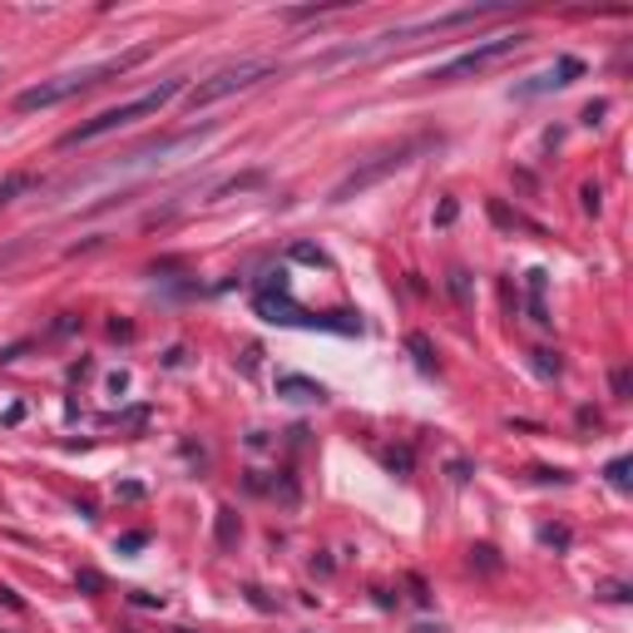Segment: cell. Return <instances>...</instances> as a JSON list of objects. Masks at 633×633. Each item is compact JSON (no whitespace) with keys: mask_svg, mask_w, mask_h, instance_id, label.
<instances>
[{"mask_svg":"<svg viewBox=\"0 0 633 633\" xmlns=\"http://www.w3.org/2000/svg\"><path fill=\"white\" fill-rule=\"evenodd\" d=\"M144 54H149V50H130V54H114V60H99V65H85V70H75V75H54V80H40V85H31V89H21V95H15V109H21V114H35V109L65 105V99L85 95V89L105 85V80H114V75H130V70L139 65Z\"/></svg>","mask_w":633,"mask_h":633,"instance_id":"cell-1","label":"cell"},{"mask_svg":"<svg viewBox=\"0 0 633 633\" xmlns=\"http://www.w3.org/2000/svg\"><path fill=\"white\" fill-rule=\"evenodd\" d=\"M179 95H188V85L183 80H163L159 89H149V95L130 99V105H114V109H99L89 124H80V130H70L65 139H60V149H80V144H95L105 139V134H119V130H130V124H139V119H154L163 114V109L173 105Z\"/></svg>","mask_w":633,"mask_h":633,"instance_id":"cell-2","label":"cell"},{"mask_svg":"<svg viewBox=\"0 0 633 633\" xmlns=\"http://www.w3.org/2000/svg\"><path fill=\"white\" fill-rule=\"evenodd\" d=\"M272 75V65L268 60H238V65H228V70H218V75H208V80H198L188 95H183V105L194 109H208V105H218V99H228V95H243V89H253V85H263V80Z\"/></svg>","mask_w":633,"mask_h":633,"instance_id":"cell-3","label":"cell"},{"mask_svg":"<svg viewBox=\"0 0 633 633\" xmlns=\"http://www.w3.org/2000/svg\"><path fill=\"white\" fill-rule=\"evenodd\" d=\"M525 40H529V35H495V40H480L475 50H465V54H455V60H446V65H440L430 80H471V75H485V70L504 65L510 54L525 50Z\"/></svg>","mask_w":633,"mask_h":633,"instance_id":"cell-4","label":"cell"},{"mask_svg":"<svg viewBox=\"0 0 633 633\" xmlns=\"http://www.w3.org/2000/svg\"><path fill=\"white\" fill-rule=\"evenodd\" d=\"M416 149H421V139H411V144H401V149H387V154H376L366 169H356V173H346L342 183L332 188V204H346V198H356V194H366L372 183H381L387 173H397V169H406L411 159H416Z\"/></svg>","mask_w":633,"mask_h":633,"instance_id":"cell-5","label":"cell"},{"mask_svg":"<svg viewBox=\"0 0 633 633\" xmlns=\"http://www.w3.org/2000/svg\"><path fill=\"white\" fill-rule=\"evenodd\" d=\"M253 307H258L268 322H282V327H327L322 317L302 312L297 302L288 297V282H282V272H278V278H268L258 292H253Z\"/></svg>","mask_w":633,"mask_h":633,"instance_id":"cell-6","label":"cell"},{"mask_svg":"<svg viewBox=\"0 0 633 633\" xmlns=\"http://www.w3.org/2000/svg\"><path fill=\"white\" fill-rule=\"evenodd\" d=\"M584 75V60H574V54H564V60H555V65L545 70V75H535L529 85H520L515 95L520 99H535V95H549V89H564L569 80H580Z\"/></svg>","mask_w":633,"mask_h":633,"instance_id":"cell-7","label":"cell"},{"mask_svg":"<svg viewBox=\"0 0 633 633\" xmlns=\"http://www.w3.org/2000/svg\"><path fill=\"white\" fill-rule=\"evenodd\" d=\"M278 397H288V401H327V387H322V381H312V376L282 372L278 376Z\"/></svg>","mask_w":633,"mask_h":633,"instance_id":"cell-8","label":"cell"},{"mask_svg":"<svg viewBox=\"0 0 633 633\" xmlns=\"http://www.w3.org/2000/svg\"><path fill=\"white\" fill-rule=\"evenodd\" d=\"M238 535H243V525H238L233 510H218V549H233Z\"/></svg>","mask_w":633,"mask_h":633,"instance_id":"cell-9","label":"cell"},{"mask_svg":"<svg viewBox=\"0 0 633 633\" xmlns=\"http://www.w3.org/2000/svg\"><path fill=\"white\" fill-rule=\"evenodd\" d=\"M633 465H629V455H619V461H609V471H604V475H609V485H613V490H629V485H633Z\"/></svg>","mask_w":633,"mask_h":633,"instance_id":"cell-10","label":"cell"},{"mask_svg":"<svg viewBox=\"0 0 633 633\" xmlns=\"http://www.w3.org/2000/svg\"><path fill=\"white\" fill-rule=\"evenodd\" d=\"M406 346H411V356H416V362H421V372H436V352H430V342H426V337L416 332Z\"/></svg>","mask_w":633,"mask_h":633,"instance_id":"cell-11","label":"cell"},{"mask_svg":"<svg viewBox=\"0 0 633 633\" xmlns=\"http://www.w3.org/2000/svg\"><path fill=\"white\" fill-rule=\"evenodd\" d=\"M451 292H455V302H471V278H465V268H451Z\"/></svg>","mask_w":633,"mask_h":633,"instance_id":"cell-12","label":"cell"},{"mask_svg":"<svg viewBox=\"0 0 633 633\" xmlns=\"http://www.w3.org/2000/svg\"><path fill=\"white\" fill-rule=\"evenodd\" d=\"M292 258H297V263H317V268H322V253H317V247H307V243H302V247H292Z\"/></svg>","mask_w":633,"mask_h":633,"instance_id":"cell-13","label":"cell"},{"mask_svg":"<svg viewBox=\"0 0 633 633\" xmlns=\"http://www.w3.org/2000/svg\"><path fill=\"white\" fill-rule=\"evenodd\" d=\"M629 387H633L629 366H619V372H613V397H629Z\"/></svg>","mask_w":633,"mask_h":633,"instance_id":"cell-14","label":"cell"},{"mask_svg":"<svg viewBox=\"0 0 633 633\" xmlns=\"http://www.w3.org/2000/svg\"><path fill=\"white\" fill-rule=\"evenodd\" d=\"M539 356V372H545V376H559V356L555 352H535Z\"/></svg>","mask_w":633,"mask_h":633,"instance_id":"cell-15","label":"cell"},{"mask_svg":"<svg viewBox=\"0 0 633 633\" xmlns=\"http://www.w3.org/2000/svg\"><path fill=\"white\" fill-rule=\"evenodd\" d=\"M144 545H149V535H144V529H134V535L119 539V549H144Z\"/></svg>","mask_w":633,"mask_h":633,"instance_id":"cell-16","label":"cell"},{"mask_svg":"<svg viewBox=\"0 0 633 633\" xmlns=\"http://www.w3.org/2000/svg\"><path fill=\"white\" fill-rule=\"evenodd\" d=\"M99 584H105V580H99L95 569H85V574H80V589H99Z\"/></svg>","mask_w":633,"mask_h":633,"instance_id":"cell-17","label":"cell"}]
</instances>
